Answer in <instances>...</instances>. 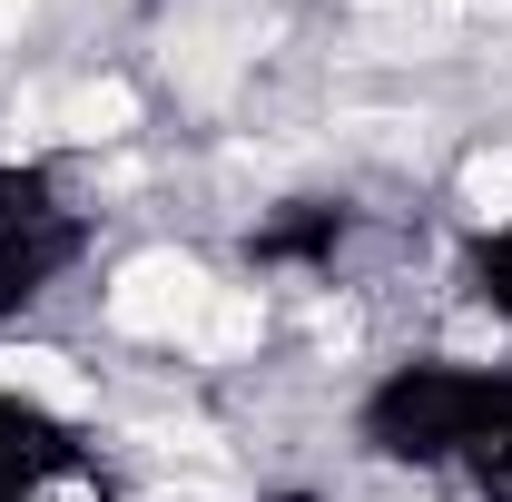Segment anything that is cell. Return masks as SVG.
<instances>
[{
	"label": "cell",
	"instance_id": "1",
	"mask_svg": "<svg viewBox=\"0 0 512 502\" xmlns=\"http://www.w3.org/2000/svg\"><path fill=\"white\" fill-rule=\"evenodd\" d=\"M109 315H119L128 335H148V345H178V335H207V315H217V286H207V266L178 247L138 256L119 276V296H109Z\"/></svg>",
	"mask_w": 512,
	"mask_h": 502
},
{
	"label": "cell",
	"instance_id": "2",
	"mask_svg": "<svg viewBox=\"0 0 512 502\" xmlns=\"http://www.w3.org/2000/svg\"><path fill=\"white\" fill-rule=\"evenodd\" d=\"M128 128H138V99L119 79H79V89L50 99V138H89L99 148V138H128Z\"/></svg>",
	"mask_w": 512,
	"mask_h": 502
},
{
	"label": "cell",
	"instance_id": "3",
	"mask_svg": "<svg viewBox=\"0 0 512 502\" xmlns=\"http://www.w3.org/2000/svg\"><path fill=\"white\" fill-rule=\"evenodd\" d=\"M0 384H30V394H40V404H60V414H79V404H89V384L69 375L60 355H40V345H20V355H0Z\"/></svg>",
	"mask_w": 512,
	"mask_h": 502
},
{
	"label": "cell",
	"instance_id": "4",
	"mask_svg": "<svg viewBox=\"0 0 512 502\" xmlns=\"http://www.w3.org/2000/svg\"><path fill=\"white\" fill-rule=\"evenodd\" d=\"M463 207H473L483 227H512V148H483V158L463 168Z\"/></svg>",
	"mask_w": 512,
	"mask_h": 502
},
{
	"label": "cell",
	"instance_id": "7",
	"mask_svg": "<svg viewBox=\"0 0 512 502\" xmlns=\"http://www.w3.org/2000/svg\"><path fill=\"white\" fill-rule=\"evenodd\" d=\"M20 20H30V0H0V40H10V30H20Z\"/></svg>",
	"mask_w": 512,
	"mask_h": 502
},
{
	"label": "cell",
	"instance_id": "6",
	"mask_svg": "<svg viewBox=\"0 0 512 502\" xmlns=\"http://www.w3.org/2000/svg\"><path fill=\"white\" fill-rule=\"evenodd\" d=\"M453 345H463V355H483V345H503V325H493V315H463V325H453Z\"/></svg>",
	"mask_w": 512,
	"mask_h": 502
},
{
	"label": "cell",
	"instance_id": "5",
	"mask_svg": "<svg viewBox=\"0 0 512 502\" xmlns=\"http://www.w3.org/2000/svg\"><path fill=\"white\" fill-rule=\"evenodd\" d=\"M256 335H266V306H256V296H227V286H217V315H207V345H217V355H237V345H256Z\"/></svg>",
	"mask_w": 512,
	"mask_h": 502
}]
</instances>
